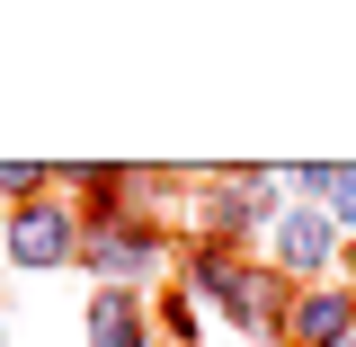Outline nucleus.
I'll use <instances>...</instances> for the list:
<instances>
[{
    "label": "nucleus",
    "instance_id": "nucleus-1",
    "mask_svg": "<svg viewBox=\"0 0 356 347\" xmlns=\"http://www.w3.org/2000/svg\"><path fill=\"white\" fill-rule=\"evenodd\" d=\"M9 250H18V259H27V267H54V259H63V250H72V223L54 214V205H27V214L9 223Z\"/></svg>",
    "mask_w": 356,
    "mask_h": 347
},
{
    "label": "nucleus",
    "instance_id": "nucleus-2",
    "mask_svg": "<svg viewBox=\"0 0 356 347\" xmlns=\"http://www.w3.org/2000/svg\"><path fill=\"white\" fill-rule=\"evenodd\" d=\"M276 250H285L294 267H321V259H330V223H321V214H285Z\"/></svg>",
    "mask_w": 356,
    "mask_h": 347
},
{
    "label": "nucleus",
    "instance_id": "nucleus-3",
    "mask_svg": "<svg viewBox=\"0 0 356 347\" xmlns=\"http://www.w3.org/2000/svg\"><path fill=\"white\" fill-rule=\"evenodd\" d=\"M89 339H98V347H134V339H143L125 294H98V303H89Z\"/></svg>",
    "mask_w": 356,
    "mask_h": 347
},
{
    "label": "nucleus",
    "instance_id": "nucleus-4",
    "mask_svg": "<svg viewBox=\"0 0 356 347\" xmlns=\"http://www.w3.org/2000/svg\"><path fill=\"white\" fill-rule=\"evenodd\" d=\"M303 330H312V339H339V330H348V303H312Z\"/></svg>",
    "mask_w": 356,
    "mask_h": 347
}]
</instances>
